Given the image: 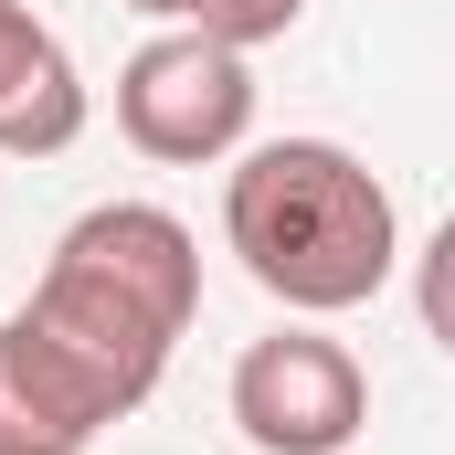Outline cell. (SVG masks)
<instances>
[{"label":"cell","mask_w":455,"mask_h":455,"mask_svg":"<svg viewBox=\"0 0 455 455\" xmlns=\"http://www.w3.org/2000/svg\"><path fill=\"white\" fill-rule=\"evenodd\" d=\"M191 307H202L191 223L159 212V202H96L85 223H64V243H53V265H43L21 318L107 392V413H138L159 392L180 329H191Z\"/></svg>","instance_id":"cell-1"},{"label":"cell","mask_w":455,"mask_h":455,"mask_svg":"<svg viewBox=\"0 0 455 455\" xmlns=\"http://www.w3.org/2000/svg\"><path fill=\"white\" fill-rule=\"evenodd\" d=\"M223 243L243 254V275L286 318H349L403 265L392 191L339 138H265V148H243V170L223 180Z\"/></svg>","instance_id":"cell-2"},{"label":"cell","mask_w":455,"mask_h":455,"mask_svg":"<svg viewBox=\"0 0 455 455\" xmlns=\"http://www.w3.org/2000/svg\"><path fill=\"white\" fill-rule=\"evenodd\" d=\"M116 127L138 159H170V170H202V159H233L254 138V75L243 53L212 43L202 21L191 32H159L116 64Z\"/></svg>","instance_id":"cell-3"},{"label":"cell","mask_w":455,"mask_h":455,"mask_svg":"<svg viewBox=\"0 0 455 455\" xmlns=\"http://www.w3.org/2000/svg\"><path fill=\"white\" fill-rule=\"evenodd\" d=\"M233 424L254 455H349L371 424V381L329 329H275L233 360Z\"/></svg>","instance_id":"cell-4"},{"label":"cell","mask_w":455,"mask_h":455,"mask_svg":"<svg viewBox=\"0 0 455 455\" xmlns=\"http://www.w3.org/2000/svg\"><path fill=\"white\" fill-rule=\"evenodd\" d=\"M107 424V392L64 349L32 318H0V455H85Z\"/></svg>","instance_id":"cell-5"},{"label":"cell","mask_w":455,"mask_h":455,"mask_svg":"<svg viewBox=\"0 0 455 455\" xmlns=\"http://www.w3.org/2000/svg\"><path fill=\"white\" fill-rule=\"evenodd\" d=\"M75 138H85V75H75V53L21 0H0V159H53Z\"/></svg>","instance_id":"cell-6"},{"label":"cell","mask_w":455,"mask_h":455,"mask_svg":"<svg viewBox=\"0 0 455 455\" xmlns=\"http://www.w3.org/2000/svg\"><path fill=\"white\" fill-rule=\"evenodd\" d=\"M413 307H424V339L455 349V212L435 223V243L413 254Z\"/></svg>","instance_id":"cell-7"},{"label":"cell","mask_w":455,"mask_h":455,"mask_svg":"<svg viewBox=\"0 0 455 455\" xmlns=\"http://www.w3.org/2000/svg\"><path fill=\"white\" fill-rule=\"evenodd\" d=\"M297 11H307V0H202L191 21H202L212 43H233V53H254V43H275V32H297Z\"/></svg>","instance_id":"cell-8"},{"label":"cell","mask_w":455,"mask_h":455,"mask_svg":"<svg viewBox=\"0 0 455 455\" xmlns=\"http://www.w3.org/2000/svg\"><path fill=\"white\" fill-rule=\"evenodd\" d=\"M127 11H148V21H191L202 0H127Z\"/></svg>","instance_id":"cell-9"}]
</instances>
